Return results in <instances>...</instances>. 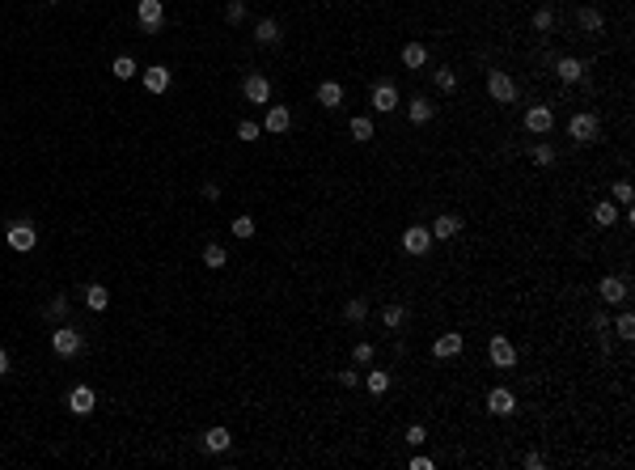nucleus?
Returning <instances> with one entry per match:
<instances>
[{
    "instance_id": "obj_31",
    "label": "nucleus",
    "mask_w": 635,
    "mask_h": 470,
    "mask_svg": "<svg viewBox=\"0 0 635 470\" xmlns=\"http://www.w3.org/2000/svg\"><path fill=\"white\" fill-rule=\"evenodd\" d=\"M110 72H115L119 81H132V77H136V60H132V56H119V60L110 64Z\"/></svg>"
},
{
    "instance_id": "obj_35",
    "label": "nucleus",
    "mask_w": 635,
    "mask_h": 470,
    "mask_svg": "<svg viewBox=\"0 0 635 470\" xmlns=\"http://www.w3.org/2000/svg\"><path fill=\"white\" fill-rule=\"evenodd\" d=\"M229 229H233V237L246 242V237H254V220H250V216H233V225H229Z\"/></svg>"
},
{
    "instance_id": "obj_5",
    "label": "nucleus",
    "mask_w": 635,
    "mask_h": 470,
    "mask_svg": "<svg viewBox=\"0 0 635 470\" xmlns=\"http://www.w3.org/2000/svg\"><path fill=\"white\" fill-rule=\"evenodd\" d=\"M597 132H601L597 115H572V123H568V136H572L576 144H593V140H597Z\"/></svg>"
},
{
    "instance_id": "obj_26",
    "label": "nucleus",
    "mask_w": 635,
    "mask_h": 470,
    "mask_svg": "<svg viewBox=\"0 0 635 470\" xmlns=\"http://www.w3.org/2000/svg\"><path fill=\"white\" fill-rule=\"evenodd\" d=\"M348 132H352V140H360V144H369L377 132H373V119H364V115H356L352 123H348Z\"/></svg>"
},
{
    "instance_id": "obj_1",
    "label": "nucleus",
    "mask_w": 635,
    "mask_h": 470,
    "mask_svg": "<svg viewBox=\"0 0 635 470\" xmlns=\"http://www.w3.org/2000/svg\"><path fill=\"white\" fill-rule=\"evenodd\" d=\"M487 93H492V102H500V106L517 102V85H512V77H508V72H500V68L487 72Z\"/></svg>"
},
{
    "instance_id": "obj_45",
    "label": "nucleus",
    "mask_w": 635,
    "mask_h": 470,
    "mask_svg": "<svg viewBox=\"0 0 635 470\" xmlns=\"http://www.w3.org/2000/svg\"><path fill=\"white\" fill-rule=\"evenodd\" d=\"M411 470H432V458H424V454L411 458Z\"/></svg>"
},
{
    "instance_id": "obj_10",
    "label": "nucleus",
    "mask_w": 635,
    "mask_h": 470,
    "mask_svg": "<svg viewBox=\"0 0 635 470\" xmlns=\"http://www.w3.org/2000/svg\"><path fill=\"white\" fill-rule=\"evenodd\" d=\"M525 128H529L534 136H547V132L555 128V115H551V106H529V110H525Z\"/></svg>"
},
{
    "instance_id": "obj_32",
    "label": "nucleus",
    "mask_w": 635,
    "mask_h": 470,
    "mask_svg": "<svg viewBox=\"0 0 635 470\" xmlns=\"http://www.w3.org/2000/svg\"><path fill=\"white\" fill-rule=\"evenodd\" d=\"M364 386H369V394H385V390H390V373H381V368H373V373L364 377Z\"/></svg>"
},
{
    "instance_id": "obj_18",
    "label": "nucleus",
    "mask_w": 635,
    "mask_h": 470,
    "mask_svg": "<svg viewBox=\"0 0 635 470\" xmlns=\"http://www.w3.org/2000/svg\"><path fill=\"white\" fill-rule=\"evenodd\" d=\"M144 89H149V93H165V89H169V68H165V64L144 68Z\"/></svg>"
},
{
    "instance_id": "obj_36",
    "label": "nucleus",
    "mask_w": 635,
    "mask_h": 470,
    "mask_svg": "<svg viewBox=\"0 0 635 470\" xmlns=\"http://www.w3.org/2000/svg\"><path fill=\"white\" fill-rule=\"evenodd\" d=\"M529 157H534V165H555V148L551 144H534Z\"/></svg>"
},
{
    "instance_id": "obj_44",
    "label": "nucleus",
    "mask_w": 635,
    "mask_h": 470,
    "mask_svg": "<svg viewBox=\"0 0 635 470\" xmlns=\"http://www.w3.org/2000/svg\"><path fill=\"white\" fill-rule=\"evenodd\" d=\"M593 331H601V335H610V314H593Z\"/></svg>"
},
{
    "instance_id": "obj_40",
    "label": "nucleus",
    "mask_w": 635,
    "mask_h": 470,
    "mask_svg": "<svg viewBox=\"0 0 635 470\" xmlns=\"http://www.w3.org/2000/svg\"><path fill=\"white\" fill-rule=\"evenodd\" d=\"M352 356H356V364H373V343H356Z\"/></svg>"
},
{
    "instance_id": "obj_4",
    "label": "nucleus",
    "mask_w": 635,
    "mask_h": 470,
    "mask_svg": "<svg viewBox=\"0 0 635 470\" xmlns=\"http://www.w3.org/2000/svg\"><path fill=\"white\" fill-rule=\"evenodd\" d=\"M136 21L149 34H157L161 21H165V5H161V0H136Z\"/></svg>"
},
{
    "instance_id": "obj_14",
    "label": "nucleus",
    "mask_w": 635,
    "mask_h": 470,
    "mask_svg": "<svg viewBox=\"0 0 635 470\" xmlns=\"http://www.w3.org/2000/svg\"><path fill=\"white\" fill-rule=\"evenodd\" d=\"M93 407H97V394H93L89 386H77V390L68 394V411H72V415H89Z\"/></svg>"
},
{
    "instance_id": "obj_20",
    "label": "nucleus",
    "mask_w": 635,
    "mask_h": 470,
    "mask_svg": "<svg viewBox=\"0 0 635 470\" xmlns=\"http://www.w3.org/2000/svg\"><path fill=\"white\" fill-rule=\"evenodd\" d=\"M229 445H233L229 428H208V432H204V449H208V454H225Z\"/></svg>"
},
{
    "instance_id": "obj_21",
    "label": "nucleus",
    "mask_w": 635,
    "mask_h": 470,
    "mask_svg": "<svg viewBox=\"0 0 635 470\" xmlns=\"http://www.w3.org/2000/svg\"><path fill=\"white\" fill-rule=\"evenodd\" d=\"M407 115H411L415 128H424V123L432 119V102H428V97H411V102H407Z\"/></svg>"
},
{
    "instance_id": "obj_28",
    "label": "nucleus",
    "mask_w": 635,
    "mask_h": 470,
    "mask_svg": "<svg viewBox=\"0 0 635 470\" xmlns=\"http://www.w3.org/2000/svg\"><path fill=\"white\" fill-rule=\"evenodd\" d=\"M381 322H385L390 331H398V327L407 322V305H398V301H394V305H385V309H381Z\"/></svg>"
},
{
    "instance_id": "obj_9",
    "label": "nucleus",
    "mask_w": 635,
    "mask_h": 470,
    "mask_svg": "<svg viewBox=\"0 0 635 470\" xmlns=\"http://www.w3.org/2000/svg\"><path fill=\"white\" fill-rule=\"evenodd\" d=\"M597 296H601L606 305H623V301H627V280H623V276H606V280L597 284Z\"/></svg>"
},
{
    "instance_id": "obj_7",
    "label": "nucleus",
    "mask_w": 635,
    "mask_h": 470,
    "mask_svg": "<svg viewBox=\"0 0 635 470\" xmlns=\"http://www.w3.org/2000/svg\"><path fill=\"white\" fill-rule=\"evenodd\" d=\"M487 356H492L496 368H512V364H517V348H512V339H504V335L487 339Z\"/></svg>"
},
{
    "instance_id": "obj_6",
    "label": "nucleus",
    "mask_w": 635,
    "mask_h": 470,
    "mask_svg": "<svg viewBox=\"0 0 635 470\" xmlns=\"http://www.w3.org/2000/svg\"><path fill=\"white\" fill-rule=\"evenodd\" d=\"M81 348H85V339H81L77 327H60V331L51 335V352H56V356H77Z\"/></svg>"
},
{
    "instance_id": "obj_8",
    "label": "nucleus",
    "mask_w": 635,
    "mask_h": 470,
    "mask_svg": "<svg viewBox=\"0 0 635 470\" xmlns=\"http://www.w3.org/2000/svg\"><path fill=\"white\" fill-rule=\"evenodd\" d=\"M403 250H407V255H428V250H432V233H428L424 225H407V233H403Z\"/></svg>"
},
{
    "instance_id": "obj_42",
    "label": "nucleus",
    "mask_w": 635,
    "mask_h": 470,
    "mask_svg": "<svg viewBox=\"0 0 635 470\" xmlns=\"http://www.w3.org/2000/svg\"><path fill=\"white\" fill-rule=\"evenodd\" d=\"M225 17H229V21H241V17H246V5H241V0H229V9H225Z\"/></svg>"
},
{
    "instance_id": "obj_46",
    "label": "nucleus",
    "mask_w": 635,
    "mask_h": 470,
    "mask_svg": "<svg viewBox=\"0 0 635 470\" xmlns=\"http://www.w3.org/2000/svg\"><path fill=\"white\" fill-rule=\"evenodd\" d=\"M204 200H221V187H216V183H204Z\"/></svg>"
},
{
    "instance_id": "obj_22",
    "label": "nucleus",
    "mask_w": 635,
    "mask_h": 470,
    "mask_svg": "<svg viewBox=\"0 0 635 470\" xmlns=\"http://www.w3.org/2000/svg\"><path fill=\"white\" fill-rule=\"evenodd\" d=\"M576 26H580L584 34H601L606 21H601V13H597V9H576Z\"/></svg>"
},
{
    "instance_id": "obj_33",
    "label": "nucleus",
    "mask_w": 635,
    "mask_h": 470,
    "mask_svg": "<svg viewBox=\"0 0 635 470\" xmlns=\"http://www.w3.org/2000/svg\"><path fill=\"white\" fill-rule=\"evenodd\" d=\"M593 220H597V225H614V220H619V208L606 200V204H597V208H593Z\"/></svg>"
},
{
    "instance_id": "obj_29",
    "label": "nucleus",
    "mask_w": 635,
    "mask_h": 470,
    "mask_svg": "<svg viewBox=\"0 0 635 470\" xmlns=\"http://www.w3.org/2000/svg\"><path fill=\"white\" fill-rule=\"evenodd\" d=\"M432 81H436V89H441V93H453V89H457V72H453V68H436Z\"/></svg>"
},
{
    "instance_id": "obj_15",
    "label": "nucleus",
    "mask_w": 635,
    "mask_h": 470,
    "mask_svg": "<svg viewBox=\"0 0 635 470\" xmlns=\"http://www.w3.org/2000/svg\"><path fill=\"white\" fill-rule=\"evenodd\" d=\"M462 343H466V339H462L457 331H445L441 339L432 343V356H436V360H449V356H457V352H462Z\"/></svg>"
},
{
    "instance_id": "obj_16",
    "label": "nucleus",
    "mask_w": 635,
    "mask_h": 470,
    "mask_svg": "<svg viewBox=\"0 0 635 470\" xmlns=\"http://www.w3.org/2000/svg\"><path fill=\"white\" fill-rule=\"evenodd\" d=\"M318 106L339 110V106H344V85H339V81H322V85H318Z\"/></svg>"
},
{
    "instance_id": "obj_19",
    "label": "nucleus",
    "mask_w": 635,
    "mask_h": 470,
    "mask_svg": "<svg viewBox=\"0 0 635 470\" xmlns=\"http://www.w3.org/2000/svg\"><path fill=\"white\" fill-rule=\"evenodd\" d=\"M457 229H462L457 216H436L428 233H432V242H449V237H457Z\"/></svg>"
},
{
    "instance_id": "obj_48",
    "label": "nucleus",
    "mask_w": 635,
    "mask_h": 470,
    "mask_svg": "<svg viewBox=\"0 0 635 470\" xmlns=\"http://www.w3.org/2000/svg\"><path fill=\"white\" fill-rule=\"evenodd\" d=\"M5 373H9V352L0 348V377H5Z\"/></svg>"
},
{
    "instance_id": "obj_38",
    "label": "nucleus",
    "mask_w": 635,
    "mask_h": 470,
    "mask_svg": "<svg viewBox=\"0 0 635 470\" xmlns=\"http://www.w3.org/2000/svg\"><path fill=\"white\" fill-rule=\"evenodd\" d=\"M47 314H51V318H68V296H64V292H60V296H51Z\"/></svg>"
},
{
    "instance_id": "obj_25",
    "label": "nucleus",
    "mask_w": 635,
    "mask_h": 470,
    "mask_svg": "<svg viewBox=\"0 0 635 470\" xmlns=\"http://www.w3.org/2000/svg\"><path fill=\"white\" fill-rule=\"evenodd\" d=\"M403 64H407V68H424V64H428V47H424V43H407V47H403Z\"/></svg>"
},
{
    "instance_id": "obj_37",
    "label": "nucleus",
    "mask_w": 635,
    "mask_h": 470,
    "mask_svg": "<svg viewBox=\"0 0 635 470\" xmlns=\"http://www.w3.org/2000/svg\"><path fill=\"white\" fill-rule=\"evenodd\" d=\"M614 335H619V339H635V318H631V314H623L619 322H614Z\"/></svg>"
},
{
    "instance_id": "obj_17",
    "label": "nucleus",
    "mask_w": 635,
    "mask_h": 470,
    "mask_svg": "<svg viewBox=\"0 0 635 470\" xmlns=\"http://www.w3.org/2000/svg\"><path fill=\"white\" fill-rule=\"evenodd\" d=\"M288 123H292L288 106H267V119H263V132H272V136H280V132H288Z\"/></svg>"
},
{
    "instance_id": "obj_27",
    "label": "nucleus",
    "mask_w": 635,
    "mask_h": 470,
    "mask_svg": "<svg viewBox=\"0 0 635 470\" xmlns=\"http://www.w3.org/2000/svg\"><path fill=\"white\" fill-rule=\"evenodd\" d=\"M225 259H229V255H225V246H221V242H208V246H204V267L221 271V267H225Z\"/></svg>"
},
{
    "instance_id": "obj_39",
    "label": "nucleus",
    "mask_w": 635,
    "mask_h": 470,
    "mask_svg": "<svg viewBox=\"0 0 635 470\" xmlns=\"http://www.w3.org/2000/svg\"><path fill=\"white\" fill-rule=\"evenodd\" d=\"M555 26V13L551 9H538V13H534V30H551Z\"/></svg>"
},
{
    "instance_id": "obj_41",
    "label": "nucleus",
    "mask_w": 635,
    "mask_h": 470,
    "mask_svg": "<svg viewBox=\"0 0 635 470\" xmlns=\"http://www.w3.org/2000/svg\"><path fill=\"white\" fill-rule=\"evenodd\" d=\"M631 200H635L631 183H614V204H631Z\"/></svg>"
},
{
    "instance_id": "obj_34",
    "label": "nucleus",
    "mask_w": 635,
    "mask_h": 470,
    "mask_svg": "<svg viewBox=\"0 0 635 470\" xmlns=\"http://www.w3.org/2000/svg\"><path fill=\"white\" fill-rule=\"evenodd\" d=\"M259 132H263V128H259V123H250V119H241V123H237V140H241V144H254Z\"/></svg>"
},
{
    "instance_id": "obj_43",
    "label": "nucleus",
    "mask_w": 635,
    "mask_h": 470,
    "mask_svg": "<svg viewBox=\"0 0 635 470\" xmlns=\"http://www.w3.org/2000/svg\"><path fill=\"white\" fill-rule=\"evenodd\" d=\"M407 445H424V428H420V424L407 428Z\"/></svg>"
},
{
    "instance_id": "obj_23",
    "label": "nucleus",
    "mask_w": 635,
    "mask_h": 470,
    "mask_svg": "<svg viewBox=\"0 0 635 470\" xmlns=\"http://www.w3.org/2000/svg\"><path fill=\"white\" fill-rule=\"evenodd\" d=\"M85 305H89L93 314H106V305H110V292H106L102 284H89V288H85Z\"/></svg>"
},
{
    "instance_id": "obj_47",
    "label": "nucleus",
    "mask_w": 635,
    "mask_h": 470,
    "mask_svg": "<svg viewBox=\"0 0 635 470\" xmlns=\"http://www.w3.org/2000/svg\"><path fill=\"white\" fill-rule=\"evenodd\" d=\"M525 466L529 470H542V454H525Z\"/></svg>"
},
{
    "instance_id": "obj_49",
    "label": "nucleus",
    "mask_w": 635,
    "mask_h": 470,
    "mask_svg": "<svg viewBox=\"0 0 635 470\" xmlns=\"http://www.w3.org/2000/svg\"><path fill=\"white\" fill-rule=\"evenodd\" d=\"M51 5H56V0H51Z\"/></svg>"
},
{
    "instance_id": "obj_2",
    "label": "nucleus",
    "mask_w": 635,
    "mask_h": 470,
    "mask_svg": "<svg viewBox=\"0 0 635 470\" xmlns=\"http://www.w3.org/2000/svg\"><path fill=\"white\" fill-rule=\"evenodd\" d=\"M5 242L13 246L17 255H26V250H34V242H38V233H34V225H30V220H13V225L5 229Z\"/></svg>"
},
{
    "instance_id": "obj_30",
    "label": "nucleus",
    "mask_w": 635,
    "mask_h": 470,
    "mask_svg": "<svg viewBox=\"0 0 635 470\" xmlns=\"http://www.w3.org/2000/svg\"><path fill=\"white\" fill-rule=\"evenodd\" d=\"M364 314H369V301H364V296H352V301L344 305V318H348V322H364Z\"/></svg>"
},
{
    "instance_id": "obj_24",
    "label": "nucleus",
    "mask_w": 635,
    "mask_h": 470,
    "mask_svg": "<svg viewBox=\"0 0 635 470\" xmlns=\"http://www.w3.org/2000/svg\"><path fill=\"white\" fill-rule=\"evenodd\" d=\"M254 43H259V47H276V43H280V26H276L272 17L254 26Z\"/></svg>"
},
{
    "instance_id": "obj_3",
    "label": "nucleus",
    "mask_w": 635,
    "mask_h": 470,
    "mask_svg": "<svg viewBox=\"0 0 635 470\" xmlns=\"http://www.w3.org/2000/svg\"><path fill=\"white\" fill-rule=\"evenodd\" d=\"M241 97H246V102H259V106H272V81H267L263 72H250V77L241 81Z\"/></svg>"
},
{
    "instance_id": "obj_12",
    "label": "nucleus",
    "mask_w": 635,
    "mask_h": 470,
    "mask_svg": "<svg viewBox=\"0 0 635 470\" xmlns=\"http://www.w3.org/2000/svg\"><path fill=\"white\" fill-rule=\"evenodd\" d=\"M555 77L564 81V85H576V81H584V60H576V56H564V60H555Z\"/></svg>"
},
{
    "instance_id": "obj_11",
    "label": "nucleus",
    "mask_w": 635,
    "mask_h": 470,
    "mask_svg": "<svg viewBox=\"0 0 635 470\" xmlns=\"http://www.w3.org/2000/svg\"><path fill=\"white\" fill-rule=\"evenodd\" d=\"M487 411H492V415H512V411H517L512 390H508V386H496L492 394H487Z\"/></svg>"
},
{
    "instance_id": "obj_13",
    "label": "nucleus",
    "mask_w": 635,
    "mask_h": 470,
    "mask_svg": "<svg viewBox=\"0 0 635 470\" xmlns=\"http://www.w3.org/2000/svg\"><path fill=\"white\" fill-rule=\"evenodd\" d=\"M373 110H377V115H390V110H398V89L390 85V81L373 85Z\"/></svg>"
}]
</instances>
